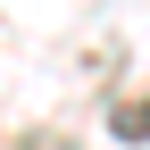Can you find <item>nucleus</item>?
Instances as JSON below:
<instances>
[{"label": "nucleus", "mask_w": 150, "mask_h": 150, "mask_svg": "<svg viewBox=\"0 0 150 150\" xmlns=\"http://www.w3.org/2000/svg\"><path fill=\"white\" fill-rule=\"evenodd\" d=\"M117 134H150V108H117Z\"/></svg>", "instance_id": "nucleus-1"}]
</instances>
